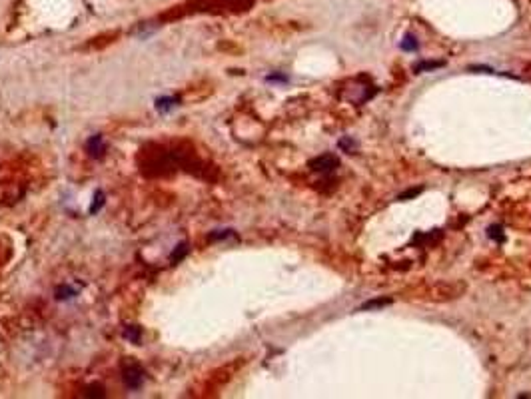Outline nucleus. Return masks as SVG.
Returning <instances> with one entry per match:
<instances>
[{
	"mask_svg": "<svg viewBox=\"0 0 531 399\" xmlns=\"http://www.w3.org/2000/svg\"><path fill=\"white\" fill-rule=\"evenodd\" d=\"M142 381H144V371H142V367L136 365V363H128V365L124 367V383L128 385L130 389H138V387L142 385Z\"/></svg>",
	"mask_w": 531,
	"mask_h": 399,
	"instance_id": "nucleus-1",
	"label": "nucleus"
},
{
	"mask_svg": "<svg viewBox=\"0 0 531 399\" xmlns=\"http://www.w3.org/2000/svg\"><path fill=\"white\" fill-rule=\"evenodd\" d=\"M86 395H98V397H102V395H104V391H102V389H100V387H96V389H94V387H90V389H88V393H86Z\"/></svg>",
	"mask_w": 531,
	"mask_h": 399,
	"instance_id": "nucleus-11",
	"label": "nucleus"
},
{
	"mask_svg": "<svg viewBox=\"0 0 531 399\" xmlns=\"http://www.w3.org/2000/svg\"><path fill=\"white\" fill-rule=\"evenodd\" d=\"M72 295H76V291H74L72 288H68V286L58 288V291H56V297H58V300H68V297H72Z\"/></svg>",
	"mask_w": 531,
	"mask_h": 399,
	"instance_id": "nucleus-8",
	"label": "nucleus"
},
{
	"mask_svg": "<svg viewBox=\"0 0 531 399\" xmlns=\"http://www.w3.org/2000/svg\"><path fill=\"white\" fill-rule=\"evenodd\" d=\"M443 66V62H421L418 64V70L423 72V70H436V68H441Z\"/></svg>",
	"mask_w": 531,
	"mask_h": 399,
	"instance_id": "nucleus-10",
	"label": "nucleus"
},
{
	"mask_svg": "<svg viewBox=\"0 0 531 399\" xmlns=\"http://www.w3.org/2000/svg\"><path fill=\"white\" fill-rule=\"evenodd\" d=\"M176 98H160V100H156V108L158 110H170L176 106Z\"/></svg>",
	"mask_w": 531,
	"mask_h": 399,
	"instance_id": "nucleus-7",
	"label": "nucleus"
},
{
	"mask_svg": "<svg viewBox=\"0 0 531 399\" xmlns=\"http://www.w3.org/2000/svg\"><path fill=\"white\" fill-rule=\"evenodd\" d=\"M402 48L403 50H416L418 48V40L414 36H405L402 42Z\"/></svg>",
	"mask_w": 531,
	"mask_h": 399,
	"instance_id": "nucleus-9",
	"label": "nucleus"
},
{
	"mask_svg": "<svg viewBox=\"0 0 531 399\" xmlns=\"http://www.w3.org/2000/svg\"><path fill=\"white\" fill-rule=\"evenodd\" d=\"M102 206H104V192H102V190H98V192H96V196H94V200H92L90 214H96Z\"/></svg>",
	"mask_w": 531,
	"mask_h": 399,
	"instance_id": "nucleus-6",
	"label": "nucleus"
},
{
	"mask_svg": "<svg viewBox=\"0 0 531 399\" xmlns=\"http://www.w3.org/2000/svg\"><path fill=\"white\" fill-rule=\"evenodd\" d=\"M124 337H126L128 342H132V344H138V342H140V337H142V329H140L138 326L126 327V329H124Z\"/></svg>",
	"mask_w": 531,
	"mask_h": 399,
	"instance_id": "nucleus-4",
	"label": "nucleus"
},
{
	"mask_svg": "<svg viewBox=\"0 0 531 399\" xmlns=\"http://www.w3.org/2000/svg\"><path fill=\"white\" fill-rule=\"evenodd\" d=\"M186 254H188V244H180V246L170 254V262H172V264H178V262H182L184 257H186Z\"/></svg>",
	"mask_w": 531,
	"mask_h": 399,
	"instance_id": "nucleus-5",
	"label": "nucleus"
},
{
	"mask_svg": "<svg viewBox=\"0 0 531 399\" xmlns=\"http://www.w3.org/2000/svg\"><path fill=\"white\" fill-rule=\"evenodd\" d=\"M86 150L90 152L94 158H100V156L104 154V150H106V146H104V140H102V136H92L90 140L86 142Z\"/></svg>",
	"mask_w": 531,
	"mask_h": 399,
	"instance_id": "nucleus-3",
	"label": "nucleus"
},
{
	"mask_svg": "<svg viewBox=\"0 0 531 399\" xmlns=\"http://www.w3.org/2000/svg\"><path fill=\"white\" fill-rule=\"evenodd\" d=\"M338 158L331 156V154H324V156H318L310 162V168L316 170V172H331L333 168H338Z\"/></svg>",
	"mask_w": 531,
	"mask_h": 399,
	"instance_id": "nucleus-2",
	"label": "nucleus"
}]
</instances>
